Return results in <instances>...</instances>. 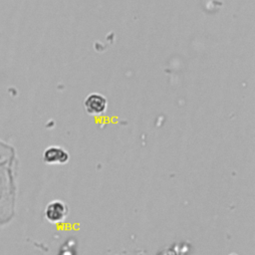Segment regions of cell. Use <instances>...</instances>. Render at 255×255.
<instances>
[{"instance_id": "6da1fadb", "label": "cell", "mask_w": 255, "mask_h": 255, "mask_svg": "<svg viewBox=\"0 0 255 255\" xmlns=\"http://www.w3.org/2000/svg\"><path fill=\"white\" fill-rule=\"evenodd\" d=\"M44 214L49 222L61 223L67 218L69 214V207L66 202L60 199H55L46 205Z\"/></svg>"}, {"instance_id": "7a4b0ae2", "label": "cell", "mask_w": 255, "mask_h": 255, "mask_svg": "<svg viewBox=\"0 0 255 255\" xmlns=\"http://www.w3.org/2000/svg\"><path fill=\"white\" fill-rule=\"evenodd\" d=\"M84 107L89 115L99 116L106 112L108 102L103 95L99 93H92L85 99Z\"/></svg>"}, {"instance_id": "3957f363", "label": "cell", "mask_w": 255, "mask_h": 255, "mask_svg": "<svg viewBox=\"0 0 255 255\" xmlns=\"http://www.w3.org/2000/svg\"><path fill=\"white\" fill-rule=\"evenodd\" d=\"M68 151L61 146H49L44 150L43 160L48 164H65L69 161Z\"/></svg>"}]
</instances>
